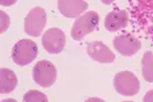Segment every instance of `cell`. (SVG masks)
Wrapping results in <instances>:
<instances>
[{
    "mask_svg": "<svg viewBox=\"0 0 153 102\" xmlns=\"http://www.w3.org/2000/svg\"><path fill=\"white\" fill-rule=\"evenodd\" d=\"M131 27L149 38L153 32V0H128Z\"/></svg>",
    "mask_w": 153,
    "mask_h": 102,
    "instance_id": "6da1fadb",
    "label": "cell"
},
{
    "mask_svg": "<svg viewBox=\"0 0 153 102\" xmlns=\"http://www.w3.org/2000/svg\"><path fill=\"white\" fill-rule=\"evenodd\" d=\"M38 56V45L30 39H21L12 48L11 58L17 66L23 67L35 60Z\"/></svg>",
    "mask_w": 153,
    "mask_h": 102,
    "instance_id": "7a4b0ae2",
    "label": "cell"
},
{
    "mask_svg": "<svg viewBox=\"0 0 153 102\" xmlns=\"http://www.w3.org/2000/svg\"><path fill=\"white\" fill-rule=\"evenodd\" d=\"M99 15L96 11H87L78 17L71 28V37L76 41H80L87 36L96 30L99 26Z\"/></svg>",
    "mask_w": 153,
    "mask_h": 102,
    "instance_id": "3957f363",
    "label": "cell"
},
{
    "mask_svg": "<svg viewBox=\"0 0 153 102\" xmlns=\"http://www.w3.org/2000/svg\"><path fill=\"white\" fill-rule=\"evenodd\" d=\"M113 87L119 95L123 97H134L140 90L138 77L131 71H120L113 78Z\"/></svg>",
    "mask_w": 153,
    "mask_h": 102,
    "instance_id": "277c9868",
    "label": "cell"
},
{
    "mask_svg": "<svg viewBox=\"0 0 153 102\" xmlns=\"http://www.w3.org/2000/svg\"><path fill=\"white\" fill-rule=\"evenodd\" d=\"M57 68L48 60H40L32 69V78L35 82L42 88H50L57 80Z\"/></svg>",
    "mask_w": 153,
    "mask_h": 102,
    "instance_id": "5b68a950",
    "label": "cell"
},
{
    "mask_svg": "<svg viewBox=\"0 0 153 102\" xmlns=\"http://www.w3.org/2000/svg\"><path fill=\"white\" fill-rule=\"evenodd\" d=\"M47 23V12L41 7L32 8L25 18V32L32 37L42 34Z\"/></svg>",
    "mask_w": 153,
    "mask_h": 102,
    "instance_id": "8992f818",
    "label": "cell"
},
{
    "mask_svg": "<svg viewBox=\"0 0 153 102\" xmlns=\"http://www.w3.org/2000/svg\"><path fill=\"white\" fill-rule=\"evenodd\" d=\"M42 47L48 53L58 54L65 49L67 37L59 28H50L43 34L41 39Z\"/></svg>",
    "mask_w": 153,
    "mask_h": 102,
    "instance_id": "52a82bcc",
    "label": "cell"
},
{
    "mask_svg": "<svg viewBox=\"0 0 153 102\" xmlns=\"http://www.w3.org/2000/svg\"><path fill=\"white\" fill-rule=\"evenodd\" d=\"M113 48L122 57H132L141 49V41L131 34H119L113 39Z\"/></svg>",
    "mask_w": 153,
    "mask_h": 102,
    "instance_id": "ba28073f",
    "label": "cell"
},
{
    "mask_svg": "<svg viewBox=\"0 0 153 102\" xmlns=\"http://www.w3.org/2000/svg\"><path fill=\"white\" fill-rule=\"evenodd\" d=\"M130 15L124 9H115L109 12L104 19V28L109 32H118L128 27Z\"/></svg>",
    "mask_w": 153,
    "mask_h": 102,
    "instance_id": "9c48e42d",
    "label": "cell"
},
{
    "mask_svg": "<svg viewBox=\"0 0 153 102\" xmlns=\"http://www.w3.org/2000/svg\"><path fill=\"white\" fill-rule=\"evenodd\" d=\"M87 53L92 60L99 63H112L115 59L114 53L102 41H92L87 45Z\"/></svg>",
    "mask_w": 153,
    "mask_h": 102,
    "instance_id": "30bf717a",
    "label": "cell"
},
{
    "mask_svg": "<svg viewBox=\"0 0 153 102\" xmlns=\"http://www.w3.org/2000/svg\"><path fill=\"white\" fill-rule=\"evenodd\" d=\"M58 9L65 18H78L88 9L84 0H58Z\"/></svg>",
    "mask_w": 153,
    "mask_h": 102,
    "instance_id": "8fae6325",
    "label": "cell"
},
{
    "mask_svg": "<svg viewBox=\"0 0 153 102\" xmlns=\"http://www.w3.org/2000/svg\"><path fill=\"white\" fill-rule=\"evenodd\" d=\"M17 76L12 70L8 68L0 69V93L7 95L15 90L17 87Z\"/></svg>",
    "mask_w": 153,
    "mask_h": 102,
    "instance_id": "7c38bea8",
    "label": "cell"
},
{
    "mask_svg": "<svg viewBox=\"0 0 153 102\" xmlns=\"http://www.w3.org/2000/svg\"><path fill=\"white\" fill-rule=\"evenodd\" d=\"M142 77L146 82L153 83V52L146 51L142 57Z\"/></svg>",
    "mask_w": 153,
    "mask_h": 102,
    "instance_id": "4fadbf2b",
    "label": "cell"
},
{
    "mask_svg": "<svg viewBox=\"0 0 153 102\" xmlns=\"http://www.w3.org/2000/svg\"><path fill=\"white\" fill-rule=\"evenodd\" d=\"M25 102H48V98L40 91L30 90L23 95Z\"/></svg>",
    "mask_w": 153,
    "mask_h": 102,
    "instance_id": "5bb4252c",
    "label": "cell"
},
{
    "mask_svg": "<svg viewBox=\"0 0 153 102\" xmlns=\"http://www.w3.org/2000/svg\"><path fill=\"white\" fill-rule=\"evenodd\" d=\"M0 15H1V30H0V32L2 34V32H4V31L8 29L9 23H10V19H9V17L6 15V12L1 11Z\"/></svg>",
    "mask_w": 153,
    "mask_h": 102,
    "instance_id": "9a60e30c",
    "label": "cell"
},
{
    "mask_svg": "<svg viewBox=\"0 0 153 102\" xmlns=\"http://www.w3.org/2000/svg\"><path fill=\"white\" fill-rule=\"evenodd\" d=\"M18 0H0V4L4 6V7H10L17 2Z\"/></svg>",
    "mask_w": 153,
    "mask_h": 102,
    "instance_id": "2e32d148",
    "label": "cell"
},
{
    "mask_svg": "<svg viewBox=\"0 0 153 102\" xmlns=\"http://www.w3.org/2000/svg\"><path fill=\"white\" fill-rule=\"evenodd\" d=\"M143 101L144 102H153V89L152 90L148 91L143 98Z\"/></svg>",
    "mask_w": 153,
    "mask_h": 102,
    "instance_id": "e0dca14e",
    "label": "cell"
},
{
    "mask_svg": "<svg viewBox=\"0 0 153 102\" xmlns=\"http://www.w3.org/2000/svg\"><path fill=\"white\" fill-rule=\"evenodd\" d=\"M102 4H113L115 0H100Z\"/></svg>",
    "mask_w": 153,
    "mask_h": 102,
    "instance_id": "ac0fdd59",
    "label": "cell"
},
{
    "mask_svg": "<svg viewBox=\"0 0 153 102\" xmlns=\"http://www.w3.org/2000/svg\"><path fill=\"white\" fill-rule=\"evenodd\" d=\"M151 39H152V42H153V32H152V34H151Z\"/></svg>",
    "mask_w": 153,
    "mask_h": 102,
    "instance_id": "d6986e66",
    "label": "cell"
}]
</instances>
